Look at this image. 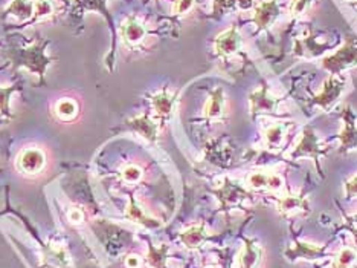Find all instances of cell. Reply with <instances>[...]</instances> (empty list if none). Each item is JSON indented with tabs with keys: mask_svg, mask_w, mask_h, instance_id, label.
Masks as SVG:
<instances>
[{
	"mask_svg": "<svg viewBox=\"0 0 357 268\" xmlns=\"http://www.w3.org/2000/svg\"><path fill=\"white\" fill-rule=\"evenodd\" d=\"M328 151H330V147L324 144L323 141L319 140V137L315 132V128H313L312 124H307V126H304L303 133H301V137H299L298 143L294 146V149L287 153V158L289 160L310 158L316 166V172L319 173L320 178L324 180L325 175L323 172V167H320V158L327 157Z\"/></svg>",
	"mask_w": 357,
	"mask_h": 268,
	"instance_id": "cell-1",
	"label": "cell"
},
{
	"mask_svg": "<svg viewBox=\"0 0 357 268\" xmlns=\"http://www.w3.org/2000/svg\"><path fill=\"white\" fill-rule=\"evenodd\" d=\"M319 66L330 75H340L344 70L357 66V35L349 32L336 51L323 57Z\"/></svg>",
	"mask_w": 357,
	"mask_h": 268,
	"instance_id": "cell-2",
	"label": "cell"
},
{
	"mask_svg": "<svg viewBox=\"0 0 357 268\" xmlns=\"http://www.w3.org/2000/svg\"><path fill=\"white\" fill-rule=\"evenodd\" d=\"M285 97H278L274 93H270L269 83L266 80H261V84L255 90H252L247 97L249 102V112H251L252 118L261 115H272L276 118H284L285 115L280 114V106L284 103Z\"/></svg>",
	"mask_w": 357,
	"mask_h": 268,
	"instance_id": "cell-3",
	"label": "cell"
},
{
	"mask_svg": "<svg viewBox=\"0 0 357 268\" xmlns=\"http://www.w3.org/2000/svg\"><path fill=\"white\" fill-rule=\"evenodd\" d=\"M332 44H320L318 40V32L312 25H307L301 34L294 39V57L301 60H312L320 57L328 49L333 48Z\"/></svg>",
	"mask_w": 357,
	"mask_h": 268,
	"instance_id": "cell-4",
	"label": "cell"
},
{
	"mask_svg": "<svg viewBox=\"0 0 357 268\" xmlns=\"http://www.w3.org/2000/svg\"><path fill=\"white\" fill-rule=\"evenodd\" d=\"M345 84L347 80L345 77L340 75H328L323 83V89H320L319 94L312 95L309 106H316L320 111L330 112L336 103L340 100L342 94L345 93Z\"/></svg>",
	"mask_w": 357,
	"mask_h": 268,
	"instance_id": "cell-5",
	"label": "cell"
},
{
	"mask_svg": "<svg viewBox=\"0 0 357 268\" xmlns=\"http://www.w3.org/2000/svg\"><path fill=\"white\" fill-rule=\"evenodd\" d=\"M290 231H292V245L284 250V258L289 259L290 262H295L298 259H305V260H319L328 258V245H316L301 241L294 231V225L290 224Z\"/></svg>",
	"mask_w": 357,
	"mask_h": 268,
	"instance_id": "cell-6",
	"label": "cell"
},
{
	"mask_svg": "<svg viewBox=\"0 0 357 268\" xmlns=\"http://www.w3.org/2000/svg\"><path fill=\"white\" fill-rule=\"evenodd\" d=\"M342 119V129L339 135L336 137L339 140V153H349L357 149V117L354 114L353 108L347 104L344 111L340 112Z\"/></svg>",
	"mask_w": 357,
	"mask_h": 268,
	"instance_id": "cell-7",
	"label": "cell"
},
{
	"mask_svg": "<svg viewBox=\"0 0 357 268\" xmlns=\"http://www.w3.org/2000/svg\"><path fill=\"white\" fill-rule=\"evenodd\" d=\"M294 122H285L284 118L278 119V122L266 126L263 128V147L264 151L267 153H276L280 152L284 143L285 138L289 135V131L294 128Z\"/></svg>",
	"mask_w": 357,
	"mask_h": 268,
	"instance_id": "cell-8",
	"label": "cell"
},
{
	"mask_svg": "<svg viewBox=\"0 0 357 268\" xmlns=\"http://www.w3.org/2000/svg\"><path fill=\"white\" fill-rule=\"evenodd\" d=\"M280 14L281 6L278 3V0H260L254 5L251 22L255 23L256 32L266 31L269 34L270 26L275 23Z\"/></svg>",
	"mask_w": 357,
	"mask_h": 268,
	"instance_id": "cell-9",
	"label": "cell"
},
{
	"mask_svg": "<svg viewBox=\"0 0 357 268\" xmlns=\"http://www.w3.org/2000/svg\"><path fill=\"white\" fill-rule=\"evenodd\" d=\"M217 198L221 201V206L225 210H229L232 207H240L243 202L252 200V193L249 192L246 187H243L240 182L232 181L229 178H225L221 182V187L216 190Z\"/></svg>",
	"mask_w": 357,
	"mask_h": 268,
	"instance_id": "cell-10",
	"label": "cell"
},
{
	"mask_svg": "<svg viewBox=\"0 0 357 268\" xmlns=\"http://www.w3.org/2000/svg\"><path fill=\"white\" fill-rule=\"evenodd\" d=\"M243 46V39L237 25H232L226 31L220 32L214 40V51L221 59H229L231 55L240 54Z\"/></svg>",
	"mask_w": 357,
	"mask_h": 268,
	"instance_id": "cell-11",
	"label": "cell"
},
{
	"mask_svg": "<svg viewBox=\"0 0 357 268\" xmlns=\"http://www.w3.org/2000/svg\"><path fill=\"white\" fill-rule=\"evenodd\" d=\"M246 184L252 190H269L280 195L284 190V180L281 175L269 171H256L246 176Z\"/></svg>",
	"mask_w": 357,
	"mask_h": 268,
	"instance_id": "cell-12",
	"label": "cell"
},
{
	"mask_svg": "<svg viewBox=\"0 0 357 268\" xmlns=\"http://www.w3.org/2000/svg\"><path fill=\"white\" fill-rule=\"evenodd\" d=\"M16 166L20 172L26 175L40 173L46 166V155L40 147H26L19 153Z\"/></svg>",
	"mask_w": 357,
	"mask_h": 268,
	"instance_id": "cell-13",
	"label": "cell"
},
{
	"mask_svg": "<svg viewBox=\"0 0 357 268\" xmlns=\"http://www.w3.org/2000/svg\"><path fill=\"white\" fill-rule=\"evenodd\" d=\"M276 198V210L280 211L283 216H289L290 213H310V206L307 195L303 193H290L285 192L281 195H275Z\"/></svg>",
	"mask_w": 357,
	"mask_h": 268,
	"instance_id": "cell-14",
	"label": "cell"
},
{
	"mask_svg": "<svg viewBox=\"0 0 357 268\" xmlns=\"http://www.w3.org/2000/svg\"><path fill=\"white\" fill-rule=\"evenodd\" d=\"M203 115L206 119H223L226 117V97L225 90L221 88H216L210 93L208 100L205 103Z\"/></svg>",
	"mask_w": 357,
	"mask_h": 268,
	"instance_id": "cell-15",
	"label": "cell"
},
{
	"mask_svg": "<svg viewBox=\"0 0 357 268\" xmlns=\"http://www.w3.org/2000/svg\"><path fill=\"white\" fill-rule=\"evenodd\" d=\"M245 247L238 256V268H260L263 260V247L255 239L243 238Z\"/></svg>",
	"mask_w": 357,
	"mask_h": 268,
	"instance_id": "cell-16",
	"label": "cell"
},
{
	"mask_svg": "<svg viewBox=\"0 0 357 268\" xmlns=\"http://www.w3.org/2000/svg\"><path fill=\"white\" fill-rule=\"evenodd\" d=\"M178 238H181L182 244L187 247V249H198V247H202L210 239V236L206 235L205 222L191 225V227L185 230Z\"/></svg>",
	"mask_w": 357,
	"mask_h": 268,
	"instance_id": "cell-17",
	"label": "cell"
},
{
	"mask_svg": "<svg viewBox=\"0 0 357 268\" xmlns=\"http://www.w3.org/2000/svg\"><path fill=\"white\" fill-rule=\"evenodd\" d=\"M128 126H130L134 132H138L141 137H144L148 141L158 140L159 126L154 122V119H152L148 115H141V117L133 118L132 122H128Z\"/></svg>",
	"mask_w": 357,
	"mask_h": 268,
	"instance_id": "cell-18",
	"label": "cell"
},
{
	"mask_svg": "<svg viewBox=\"0 0 357 268\" xmlns=\"http://www.w3.org/2000/svg\"><path fill=\"white\" fill-rule=\"evenodd\" d=\"M123 35H124V41L127 45L134 46V45H138L139 41L144 40V37L147 35V30L136 17L130 16L123 25Z\"/></svg>",
	"mask_w": 357,
	"mask_h": 268,
	"instance_id": "cell-19",
	"label": "cell"
},
{
	"mask_svg": "<svg viewBox=\"0 0 357 268\" xmlns=\"http://www.w3.org/2000/svg\"><path fill=\"white\" fill-rule=\"evenodd\" d=\"M152 106L156 114L159 117L165 118L173 114L174 106H176V95L170 94L167 89H162L161 93L154 94L152 97Z\"/></svg>",
	"mask_w": 357,
	"mask_h": 268,
	"instance_id": "cell-20",
	"label": "cell"
},
{
	"mask_svg": "<svg viewBox=\"0 0 357 268\" xmlns=\"http://www.w3.org/2000/svg\"><path fill=\"white\" fill-rule=\"evenodd\" d=\"M21 63L43 75V70H45V66L48 65L49 60L43 55V48H32L30 51H25L21 54Z\"/></svg>",
	"mask_w": 357,
	"mask_h": 268,
	"instance_id": "cell-21",
	"label": "cell"
},
{
	"mask_svg": "<svg viewBox=\"0 0 357 268\" xmlns=\"http://www.w3.org/2000/svg\"><path fill=\"white\" fill-rule=\"evenodd\" d=\"M80 112V106H78L76 100L70 97L60 98L59 102L55 103V114L63 122H72V119L78 115Z\"/></svg>",
	"mask_w": 357,
	"mask_h": 268,
	"instance_id": "cell-22",
	"label": "cell"
},
{
	"mask_svg": "<svg viewBox=\"0 0 357 268\" xmlns=\"http://www.w3.org/2000/svg\"><path fill=\"white\" fill-rule=\"evenodd\" d=\"M357 262V249L356 247H344L332 262V268H353Z\"/></svg>",
	"mask_w": 357,
	"mask_h": 268,
	"instance_id": "cell-23",
	"label": "cell"
},
{
	"mask_svg": "<svg viewBox=\"0 0 357 268\" xmlns=\"http://www.w3.org/2000/svg\"><path fill=\"white\" fill-rule=\"evenodd\" d=\"M168 247L163 245L156 249L153 244H148V264L154 268H167Z\"/></svg>",
	"mask_w": 357,
	"mask_h": 268,
	"instance_id": "cell-24",
	"label": "cell"
},
{
	"mask_svg": "<svg viewBox=\"0 0 357 268\" xmlns=\"http://www.w3.org/2000/svg\"><path fill=\"white\" fill-rule=\"evenodd\" d=\"M128 216H130L133 221H136V222H141V224L147 225V227H158V225H159L158 221H154V220H152V218L145 216L144 211H142V210L136 206V204H134L133 200L130 201V206H128Z\"/></svg>",
	"mask_w": 357,
	"mask_h": 268,
	"instance_id": "cell-25",
	"label": "cell"
},
{
	"mask_svg": "<svg viewBox=\"0 0 357 268\" xmlns=\"http://www.w3.org/2000/svg\"><path fill=\"white\" fill-rule=\"evenodd\" d=\"M316 0H292L289 5V14L290 17L298 19L304 16L305 12H309V10L315 5Z\"/></svg>",
	"mask_w": 357,
	"mask_h": 268,
	"instance_id": "cell-26",
	"label": "cell"
},
{
	"mask_svg": "<svg viewBox=\"0 0 357 268\" xmlns=\"http://www.w3.org/2000/svg\"><path fill=\"white\" fill-rule=\"evenodd\" d=\"M32 10L34 3L25 2V0H16V2L10 6L8 11L14 14V16H19L21 20H26L32 16Z\"/></svg>",
	"mask_w": 357,
	"mask_h": 268,
	"instance_id": "cell-27",
	"label": "cell"
},
{
	"mask_svg": "<svg viewBox=\"0 0 357 268\" xmlns=\"http://www.w3.org/2000/svg\"><path fill=\"white\" fill-rule=\"evenodd\" d=\"M237 6V0H214V8H212V17L220 19L225 12L235 8Z\"/></svg>",
	"mask_w": 357,
	"mask_h": 268,
	"instance_id": "cell-28",
	"label": "cell"
},
{
	"mask_svg": "<svg viewBox=\"0 0 357 268\" xmlns=\"http://www.w3.org/2000/svg\"><path fill=\"white\" fill-rule=\"evenodd\" d=\"M340 211H342V209H340ZM342 220H344V224H342L338 230H347L348 233L353 235L354 241L357 242V213L347 215V213H344V211H342Z\"/></svg>",
	"mask_w": 357,
	"mask_h": 268,
	"instance_id": "cell-29",
	"label": "cell"
},
{
	"mask_svg": "<svg viewBox=\"0 0 357 268\" xmlns=\"http://www.w3.org/2000/svg\"><path fill=\"white\" fill-rule=\"evenodd\" d=\"M34 12L37 19L51 16L54 12V2L52 0H37V2L34 3Z\"/></svg>",
	"mask_w": 357,
	"mask_h": 268,
	"instance_id": "cell-30",
	"label": "cell"
},
{
	"mask_svg": "<svg viewBox=\"0 0 357 268\" xmlns=\"http://www.w3.org/2000/svg\"><path fill=\"white\" fill-rule=\"evenodd\" d=\"M142 175H144V172H142V169L139 166H136V164L127 166V167H124V171H123V178L127 182H138V181H141Z\"/></svg>",
	"mask_w": 357,
	"mask_h": 268,
	"instance_id": "cell-31",
	"label": "cell"
},
{
	"mask_svg": "<svg viewBox=\"0 0 357 268\" xmlns=\"http://www.w3.org/2000/svg\"><path fill=\"white\" fill-rule=\"evenodd\" d=\"M196 0H174L173 5V14L174 16H185L192 8H194Z\"/></svg>",
	"mask_w": 357,
	"mask_h": 268,
	"instance_id": "cell-32",
	"label": "cell"
},
{
	"mask_svg": "<svg viewBox=\"0 0 357 268\" xmlns=\"http://www.w3.org/2000/svg\"><path fill=\"white\" fill-rule=\"evenodd\" d=\"M344 193L347 200L357 198V173L344 182Z\"/></svg>",
	"mask_w": 357,
	"mask_h": 268,
	"instance_id": "cell-33",
	"label": "cell"
},
{
	"mask_svg": "<svg viewBox=\"0 0 357 268\" xmlns=\"http://www.w3.org/2000/svg\"><path fill=\"white\" fill-rule=\"evenodd\" d=\"M83 220H84V215H83V211H81V210L72 209V210L69 211V221H70V222H74V224H81V222H83Z\"/></svg>",
	"mask_w": 357,
	"mask_h": 268,
	"instance_id": "cell-34",
	"label": "cell"
},
{
	"mask_svg": "<svg viewBox=\"0 0 357 268\" xmlns=\"http://www.w3.org/2000/svg\"><path fill=\"white\" fill-rule=\"evenodd\" d=\"M12 93L11 89H0V108L3 109V112H6V103H8V95Z\"/></svg>",
	"mask_w": 357,
	"mask_h": 268,
	"instance_id": "cell-35",
	"label": "cell"
},
{
	"mask_svg": "<svg viewBox=\"0 0 357 268\" xmlns=\"http://www.w3.org/2000/svg\"><path fill=\"white\" fill-rule=\"evenodd\" d=\"M127 268H139L141 267V258L138 255H130L125 259Z\"/></svg>",
	"mask_w": 357,
	"mask_h": 268,
	"instance_id": "cell-36",
	"label": "cell"
},
{
	"mask_svg": "<svg viewBox=\"0 0 357 268\" xmlns=\"http://www.w3.org/2000/svg\"><path fill=\"white\" fill-rule=\"evenodd\" d=\"M254 0H237V8L241 11H247L254 8Z\"/></svg>",
	"mask_w": 357,
	"mask_h": 268,
	"instance_id": "cell-37",
	"label": "cell"
},
{
	"mask_svg": "<svg viewBox=\"0 0 357 268\" xmlns=\"http://www.w3.org/2000/svg\"><path fill=\"white\" fill-rule=\"evenodd\" d=\"M348 2H349V3H351V5L354 6V8L357 10V0H348Z\"/></svg>",
	"mask_w": 357,
	"mask_h": 268,
	"instance_id": "cell-38",
	"label": "cell"
},
{
	"mask_svg": "<svg viewBox=\"0 0 357 268\" xmlns=\"http://www.w3.org/2000/svg\"><path fill=\"white\" fill-rule=\"evenodd\" d=\"M205 268H216V267H211V265H210V267H205Z\"/></svg>",
	"mask_w": 357,
	"mask_h": 268,
	"instance_id": "cell-39",
	"label": "cell"
}]
</instances>
